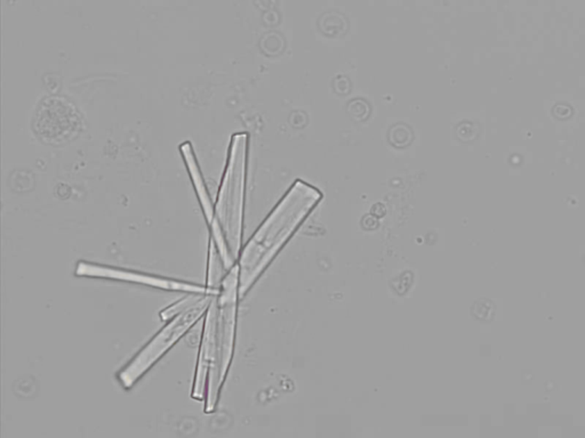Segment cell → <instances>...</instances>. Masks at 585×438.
<instances>
[{"label": "cell", "instance_id": "obj_1", "mask_svg": "<svg viewBox=\"0 0 585 438\" xmlns=\"http://www.w3.org/2000/svg\"><path fill=\"white\" fill-rule=\"evenodd\" d=\"M239 265L223 278L220 294L213 296L205 314L199 355L193 379L192 397L205 401V412L215 411L235 348Z\"/></svg>", "mask_w": 585, "mask_h": 438}, {"label": "cell", "instance_id": "obj_2", "mask_svg": "<svg viewBox=\"0 0 585 438\" xmlns=\"http://www.w3.org/2000/svg\"><path fill=\"white\" fill-rule=\"evenodd\" d=\"M313 186L297 180L261 225L239 256V297H244L277 253L322 200Z\"/></svg>", "mask_w": 585, "mask_h": 438}, {"label": "cell", "instance_id": "obj_3", "mask_svg": "<svg viewBox=\"0 0 585 438\" xmlns=\"http://www.w3.org/2000/svg\"><path fill=\"white\" fill-rule=\"evenodd\" d=\"M247 143L246 134H237L232 138L228 167L214 209V219L209 224L213 240L215 241L226 271L236 265L240 256Z\"/></svg>", "mask_w": 585, "mask_h": 438}, {"label": "cell", "instance_id": "obj_4", "mask_svg": "<svg viewBox=\"0 0 585 438\" xmlns=\"http://www.w3.org/2000/svg\"><path fill=\"white\" fill-rule=\"evenodd\" d=\"M213 296L216 294H204L192 308L167 321L168 323L118 373L122 387L131 389L206 314Z\"/></svg>", "mask_w": 585, "mask_h": 438}, {"label": "cell", "instance_id": "obj_5", "mask_svg": "<svg viewBox=\"0 0 585 438\" xmlns=\"http://www.w3.org/2000/svg\"><path fill=\"white\" fill-rule=\"evenodd\" d=\"M76 276L85 278H109L116 281L129 282L136 285H148L152 288L168 290V292H183L188 294H219L220 288H209L195 285L190 282L177 281L174 278L145 274L131 269H118L113 266L99 265L93 262H79L76 267Z\"/></svg>", "mask_w": 585, "mask_h": 438}, {"label": "cell", "instance_id": "obj_6", "mask_svg": "<svg viewBox=\"0 0 585 438\" xmlns=\"http://www.w3.org/2000/svg\"><path fill=\"white\" fill-rule=\"evenodd\" d=\"M181 151L183 153L184 159H186L188 168H189L190 175H191V178H192L193 186H195L198 198H199L200 205L203 207L204 214H205L208 224H211L213 219H214V209H213L212 202H211V198H209L208 192H207L206 186H205V183H204L199 168H198V165H197L196 158L193 155L191 145L189 143H186V144L181 146Z\"/></svg>", "mask_w": 585, "mask_h": 438}, {"label": "cell", "instance_id": "obj_7", "mask_svg": "<svg viewBox=\"0 0 585 438\" xmlns=\"http://www.w3.org/2000/svg\"><path fill=\"white\" fill-rule=\"evenodd\" d=\"M224 271H226L223 264L222 258L220 256L219 250L215 241L211 239L209 242L208 276H207V287L219 289L224 278Z\"/></svg>", "mask_w": 585, "mask_h": 438}, {"label": "cell", "instance_id": "obj_8", "mask_svg": "<svg viewBox=\"0 0 585 438\" xmlns=\"http://www.w3.org/2000/svg\"><path fill=\"white\" fill-rule=\"evenodd\" d=\"M204 294H190L187 297L177 301L175 304L171 305L170 308L166 310H161L160 317L164 321H170L174 317H176L179 314L183 313L186 310L192 308L193 305L196 304L197 301H199L203 298Z\"/></svg>", "mask_w": 585, "mask_h": 438}]
</instances>
